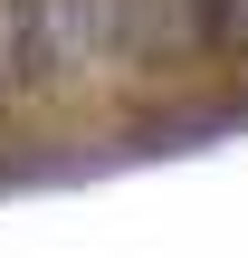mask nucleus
Wrapping results in <instances>:
<instances>
[{
  "label": "nucleus",
  "mask_w": 248,
  "mask_h": 258,
  "mask_svg": "<svg viewBox=\"0 0 248 258\" xmlns=\"http://www.w3.org/2000/svg\"><path fill=\"white\" fill-rule=\"evenodd\" d=\"M0 86H10V0H0Z\"/></svg>",
  "instance_id": "obj_4"
},
{
  "label": "nucleus",
  "mask_w": 248,
  "mask_h": 258,
  "mask_svg": "<svg viewBox=\"0 0 248 258\" xmlns=\"http://www.w3.org/2000/svg\"><path fill=\"white\" fill-rule=\"evenodd\" d=\"M191 29H201V57H248V0H191Z\"/></svg>",
  "instance_id": "obj_3"
},
{
  "label": "nucleus",
  "mask_w": 248,
  "mask_h": 258,
  "mask_svg": "<svg viewBox=\"0 0 248 258\" xmlns=\"http://www.w3.org/2000/svg\"><path fill=\"white\" fill-rule=\"evenodd\" d=\"M96 67H115L105 0H10V86L19 96H67Z\"/></svg>",
  "instance_id": "obj_1"
},
{
  "label": "nucleus",
  "mask_w": 248,
  "mask_h": 258,
  "mask_svg": "<svg viewBox=\"0 0 248 258\" xmlns=\"http://www.w3.org/2000/svg\"><path fill=\"white\" fill-rule=\"evenodd\" d=\"M115 19V67H143V77H172L201 57V29H191V0H105Z\"/></svg>",
  "instance_id": "obj_2"
}]
</instances>
